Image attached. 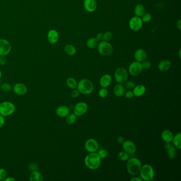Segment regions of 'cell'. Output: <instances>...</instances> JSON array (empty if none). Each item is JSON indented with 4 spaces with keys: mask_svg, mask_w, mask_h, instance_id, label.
Wrapping results in <instances>:
<instances>
[{
    "mask_svg": "<svg viewBox=\"0 0 181 181\" xmlns=\"http://www.w3.org/2000/svg\"><path fill=\"white\" fill-rule=\"evenodd\" d=\"M85 163L88 169L91 170H96L100 167L101 159L97 153H89L86 156Z\"/></svg>",
    "mask_w": 181,
    "mask_h": 181,
    "instance_id": "1",
    "label": "cell"
},
{
    "mask_svg": "<svg viewBox=\"0 0 181 181\" xmlns=\"http://www.w3.org/2000/svg\"><path fill=\"white\" fill-rule=\"evenodd\" d=\"M142 164L138 158L133 157L127 160L126 169L128 173L132 175H135L140 172Z\"/></svg>",
    "mask_w": 181,
    "mask_h": 181,
    "instance_id": "2",
    "label": "cell"
},
{
    "mask_svg": "<svg viewBox=\"0 0 181 181\" xmlns=\"http://www.w3.org/2000/svg\"><path fill=\"white\" fill-rule=\"evenodd\" d=\"M76 88L82 94L89 95L92 93L94 87L90 80L87 79H83L78 83Z\"/></svg>",
    "mask_w": 181,
    "mask_h": 181,
    "instance_id": "3",
    "label": "cell"
},
{
    "mask_svg": "<svg viewBox=\"0 0 181 181\" xmlns=\"http://www.w3.org/2000/svg\"><path fill=\"white\" fill-rule=\"evenodd\" d=\"M139 173L143 181H150L154 180V169L150 165L145 164L142 166Z\"/></svg>",
    "mask_w": 181,
    "mask_h": 181,
    "instance_id": "4",
    "label": "cell"
},
{
    "mask_svg": "<svg viewBox=\"0 0 181 181\" xmlns=\"http://www.w3.org/2000/svg\"><path fill=\"white\" fill-rule=\"evenodd\" d=\"M98 53L102 55L107 56L111 55L113 52V47L108 42L102 41L99 43L97 46Z\"/></svg>",
    "mask_w": 181,
    "mask_h": 181,
    "instance_id": "5",
    "label": "cell"
},
{
    "mask_svg": "<svg viewBox=\"0 0 181 181\" xmlns=\"http://www.w3.org/2000/svg\"><path fill=\"white\" fill-rule=\"evenodd\" d=\"M16 107L14 104L9 101H3L0 103V114L4 117L11 115L14 113Z\"/></svg>",
    "mask_w": 181,
    "mask_h": 181,
    "instance_id": "6",
    "label": "cell"
},
{
    "mask_svg": "<svg viewBox=\"0 0 181 181\" xmlns=\"http://www.w3.org/2000/svg\"><path fill=\"white\" fill-rule=\"evenodd\" d=\"M114 77L119 84H124L128 80V72L125 68L120 67L115 71Z\"/></svg>",
    "mask_w": 181,
    "mask_h": 181,
    "instance_id": "7",
    "label": "cell"
},
{
    "mask_svg": "<svg viewBox=\"0 0 181 181\" xmlns=\"http://www.w3.org/2000/svg\"><path fill=\"white\" fill-rule=\"evenodd\" d=\"M143 22L140 17H133L131 18L129 22L130 28L134 32H138L140 30L143 26Z\"/></svg>",
    "mask_w": 181,
    "mask_h": 181,
    "instance_id": "8",
    "label": "cell"
},
{
    "mask_svg": "<svg viewBox=\"0 0 181 181\" xmlns=\"http://www.w3.org/2000/svg\"><path fill=\"white\" fill-rule=\"evenodd\" d=\"M142 70L143 69L141 62L136 61L132 62L129 66V72L132 76H137L140 74Z\"/></svg>",
    "mask_w": 181,
    "mask_h": 181,
    "instance_id": "9",
    "label": "cell"
},
{
    "mask_svg": "<svg viewBox=\"0 0 181 181\" xmlns=\"http://www.w3.org/2000/svg\"><path fill=\"white\" fill-rule=\"evenodd\" d=\"M98 143L94 139H89L86 141L85 147L86 150L89 153H96L98 149Z\"/></svg>",
    "mask_w": 181,
    "mask_h": 181,
    "instance_id": "10",
    "label": "cell"
},
{
    "mask_svg": "<svg viewBox=\"0 0 181 181\" xmlns=\"http://www.w3.org/2000/svg\"><path fill=\"white\" fill-rule=\"evenodd\" d=\"M11 51V45L9 42L5 39H0V55L6 56Z\"/></svg>",
    "mask_w": 181,
    "mask_h": 181,
    "instance_id": "11",
    "label": "cell"
},
{
    "mask_svg": "<svg viewBox=\"0 0 181 181\" xmlns=\"http://www.w3.org/2000/svg\"><path fill=\"white\" fill-rule=\"evenodd\" d=\"M88 110V105L85 102H79L75 105L73 108V113L77 116L84 115Z\"/></svg>",
    "mask_w": 181,
    "mask_h": 181,
    "instance_id": "12",
    "label": "cell"
},
{
    "mask_svg": "<svg viewBox=\"0 0 181 181\" xmlns=\"http://www.w3.org/2000/svg\"><path fill=\"white\" fill-rule=\"evenodd\" d=\"M84 8L88 12H94L97 8V3L96 0H85Z\"/></svg>",
    "mask_w": 181,
    "mask_h": 181,
    "instance_id": "13",
    "label": "cell"
},
{
    "mask_svg": "<svg viewBox=\"0 0 181 181\" xmlns=\"http://www.w3.org/2000/svg\"><path fill=\"white\" fill-rule=\"evenodd\" d=\"M122 146L124 151L129 154H133L136 151L135 144L131 141H125V142L122 144Z\"/></svg>",
    "mask_w": 181,
    "mask_h": 181,
    "instance_id": "14",
    "label": "cell"
},
{
    "mask_svg": "<svg viewBox=\"0 0 181 181\" xmlns=\"http://www.w3.org/2000/svg\"><path fill=\"white\" fill-rule=\"evenodd\" d=\"M134 56L136 61L141 63L147 58V53L144 49L139 48L135 51Z\"/></svg>",
    "mask_w": 181,
    "mask_h": 181,
    "instance_id": "15",
    "label": "cell"
},
{
    "mask_svg": "<svg viewBox=\"0 0 181 181\" xmlns=\"http://www.w3.org/2000/svg\"><path fill=\"white\" fill-rule=\"evenodd\" d=\"M27 87L25 84L22 83H18L16 84L13 87V91L16 94L19 96L24 95L27 93Z\"/></svg>",
    "mask_w": 181,
    "mask_h": 181,
    "instance_id": "16",
    "label": "cell"
},
{
    "mask_svg": "<svg viewBox=\"0 0 181 181\" xmlns=\"http://www.w3.org/2000/svg\"><path fill=\"white\" fill-rule=\"evenodd\" d=\"M59 33L55 29H51L47 33V39L50 44L54 45L56 44L59 41Z\"/></svg>",
    "mask_w": 181,
    "mask_h": 181,
    "instance_id": "17",
    "label": "cell"
},
{
    "mask_svg": "<svg viewBox=\"0 0 181 181\" xmlns=\"http://www.w3.org/2000/svg\"><path fill=\"white\" fill-rule=\"evenodd\" d=\"M70 108L66 105H62L58 107L56 110L57 115L60 117H66L70 114Z\"/></svg>",
    "mask_w": 181,
    "mask_h": 181,
    "instance_id": "18",
    "label": "cell"
},
{
    "mask_svg": "<svg viewBox=\"0 0 181 181\" xmlns=\"http://www.w3.org/2000/svg\"><path fill=\"white\" fill-rule=\"evenodd\" d=\"M172 66V63L169 60H162L158 65V69L161 72L168 71Z\"/></svg>",
    "mask_w": 181,
    "mask_h": 181,
    "instance_id": "19",
    "label": "cell"
},
{
    "mask_svg": "<svg viewBox=\"0 0 181 181\" xmlns=\"http://www.w3.org/2000/svg\"><path fill=\"white\" fill-rule=\"evenodd\" d=\"M112 82V77L110 75L108 74L104 75L101 76L100 79V86L103 88H107L110 85Z\"/></svg>",
    "mask_w": 181,
    "mask_h": 181,
    "instance_id": "20",
    "label": "cell"
},
{
    "mask_svg": "<svg viewBox=\"0 0 181 181\" xmlns=\"http://www.w3.org/2000/svg\"><path fill=\"white\" fill-rule=\"evenodd\" d=\"M133 92L134 96L136 97H141L143 96L146 91V88L143 85H138L134 87Z\"/></svg>",
    "mask_w": 181,
    "mask_h": 181,
    "instance_id": "21",
    "label": "cell"
},
{
    "mask_svg": "<svg viewBox=\"0 0 181 181\" xmlns=\"http://www.w3.org/2000/svg\"><path fill=\"white\" fill-rule=\"evenodd\" d=\"M113 92L116 96L121 97L125 94V87L122 84H117L114 87Z\"/></svg>",
    "mask_w": 181,
    "mask_h": 181,
    "instance_id": "22",
    "label": "cell"
},
{
    "mask_svg": "<svg viewBox=\"0 0 181 181\" xmlns=\"http://www.w3.org/2000/svg\"><path fill=\"white\" fill-rule=\"evenodd\" d=\"M173 136L174 135H173L172 132L169 130H164L161 135L162 140L166 142H172Z\"/></svg>",
    "mask_w": 181,
    "mask_h": 181,
    "instance_id": "23",
    "label": "cell"
},
{
    "mask_svg": "<svg viewBox=\"0 0 181 181\" xmlns=\"http://www.w3.org/2000/svg\"><path fill=\"white\" fill-rule=\"evenodd\" d=\"M43 179L42 174L38 170L32 172L29 176V180L31 181H42Z\"/></svg>",
    "mask_w": 181,
    "mask_h": 181,
    "instance_id": "24",
    "label": "cell"
},
{
    "mask_svg": "<svg viewBox=\"0 0 181 181\" xmlns=\"http://www.w3.org/2000/svg\"><path fill=\"white\" fill-rule=\"evenodd\" d=\"M134 12L135 14V16L141 17L146 12L145 7L141 4H138L135 6L134 9Z\"/></svg>",
    "mask_w": 181,
    "mask_h": 181,
    "instance_id": "25",
    "label": "cell"
},
{
    "mask_svg": "<svg viewBox=\"0 0 181 181\" xmlns=\"http://www.w3.org/2000/svg\"><path fill=\"white\" fill-rule=\"evenodd\" d=\"M99 43V41H98L96 37H91L87 40L86 45L88 48L94 49L97 47Z\"/></svg>",
    "mask_w": 181,
    "mask_h": 181,
    "instance_id": "26",
    "label": "cell"
},
{
    "mask_svg": "<svg viewBox=\"0 0 181 181\" xmlns=\"http://www.w3.org/2000/svg\"><path fill=\"white\" fill-rule=\"evenodd\" d=\"M181 133L180 132L176 134L173 136L172 141L175 147L179 149H181Z\"/></svg>",
    "mask_w": 181,
    "mask_h": 181,
    "instance_id": "27",
    "label": "cell"
},
{
    "mask_svg": "<svg viewBox=\"0 0 181 181\" xmlns=\"http://www.w3.org/2000/svg\"><path fill=\"white\" fill-rule=\"evenodd\" d=\"M64 51L69 56H73L76 54V50L72 45L68 44L64 47Z\"/></svg>",
    "mask_w": 181,
    "mask_h": 181,
    "instance_id": "28",
    "label": "cell"
},
{
    "mask_svg": "<svg viewBox=\"0 0 181 181\" xmlns=\"http://www.w3.org/2000/svg\"><path fill=\"white\" fill-rule=\"evenodd\" d=\"M66 84L69 88L71 89H76L78 82L75 78L72 77H69L66 80Z\"/></svg>",
    "mask_w": 181,
    "mask_h": 181,
    "instance_id": "29",
    "label": "cell"
},
{
    "mask_svg": "<svg viewBox=\"0 0 181 181\" xmlns=\"http://www.w3.org/2000/svg\"><path fill=\"white\" fill-rule=\"evenodd\" d=\"M167 154L169 159H174L175 158L177 154L176 148L174 146H171L170 148L167 149Z\"/></svg>",
    "mask_w": 181,
    "mask_h": 181,
    "instance_id": "30",
    "label": "cell"
},
{
    "mask_svg": "<svg viewBox=\"0 0 181 181\" xmlns=\"http://www.w3.org/2000/svg\"><path fill=\"white\" fill-rule=\"evenodd\" d=\"M76 120V116L75 114H69L66 117V122L69 125H72L74 124Z\"/></svg>",
    "mask_w": 181,
    "mask_h": 181,
    "instance_id": "31",
    "label": "cell"
},
{
    "mask_svg": "<svg viewBox=\"0 0 181 181\" xmlns=\"http://www.w3.org/2000/svg\"><path fill=\"white\" fill-rule=\"evenodd\" d=\"M118 158L122 162H125L127 161L129 159V154L126 153L125 151H121L119 152L117 155Z\"/></svg>",
    "mask_w": 181,
    "mask_h": 181,
    "instance_id": "32",
    "label": "cell"
},
{
    "mask_svg": "<svg viewBox=\"0 0 181 181\" xmlns=\"http://www.w3.org/2000/svg\"><path fill=\"white\" fill-rule=\"evenodd\" d=\"M97 154L100 158V159L106 158L107 156V155H108L107 151L106 150L103 149V148H100V149H98L97 153Z\"/></svg>",
    "mask_w": 181,
    "mask_h": 181,
    "instance_id": "33",
    "label": "cell"
},
{
    "mask_svg": "<svg viewBox=\"0 0 181 181\" xmlns=\"http://www.w3.org/2000/svg\"><path fill=\"white\" fill-rule=\"evenodd\" d=\"M113 37V35L110 32H106L105 33L103 34V40L106 42H110L112 40Z\"/></svg>",
    "mask_w": 181,
    "mask_h": 181,
    "instance_id": "34",
    "label": "cell"
},
{
    "mask_svg": "<svg viewBox=\"0 0 181 181\" xmlns=\"http://www.w3.org/2000/svg\"><path fill=\"white\" fill-rule=\"evenodd\" d=\"M142 22L144 23H148L151 21L152 19V16L149 13H144V14L141 17Z\"/></svg>",
    "mask_w": 181,
    "mask_h": 181,
    "instance_id": "35",
    "label": "cell"
},
{
    "mask_svg": "<svg viewBox=\"0 0 181 181\" xmlns=\"http://www.w3.org/2000/svg\"><path fill=\"white\" fill-rule=\"evenodd\" d=\"M142 66V69L144 70L149 69L151 66V63L150 61L147 60V59L141 63Z\"/></svg>",
    "mask_w": 181,
    "mask_h": 181,
    "instance_id": "36",
    "label": "cell"
},
{
    "mask_svg": "<svg viewBox=\"0 0 181 181\" xmlns=\"http://www.w3.org/2000/svg\"><path fill=\"white\" fill-rule=\"evenodd\" d=\"M1 89L3 92H9L12 89V87L10 84L7 83H4L1 86Z\"/></svg>",
    "mask_w": 181,
    "mask_h": 181,
    "instance_id": "37",
    "label": "cell"
},
{
    "mask_svg": "<svg viewBox=\"0 0 181 181\" xmlns=\"http://www.w3.org/2000/svg\"><path fill=\"white\" fill-rule=\"evenodd\" d=\"M98 95L101 98L106 97L108 95V90L105 88H103L99 90Z\"/></svg>",
    "mask_w": 181,
    "mask_h": 181,
    "instance_id": "38",
    "label": "cell"
},
{
    "mask_svg": "<svg viewBox=\"0 0 181 181\" xmlns=\"http://www.w3.org/2000/svg\"><path fill=\"white\" fill-rule=\"evenodd\" d=\"M125 88H126V89H129V90H131L134 88V87H135V82L132 81H128L125 82Z\"/></svg>",
    "mask_w": 181,
    "mask_h": 181,
    "instance_id": "39",
    "label": "cell"
},
{
    "mask_svg": "<svg viewBox=\"0 0 181 181\" xmlns=\"http://www.w3.org/2000/svg\"><path fill=\"white\" fill-rule=\"evenodd\" d=\"M7 176V172L4 169H0V181H4Z\"/></svg>",
    "mask_w": 181,
    "mask_h": 181,
    "instance_id": "40",
    "label": "cell"
},
{
    "mask_svg": "<svg viewBox=\"0 0 181 181\" xmlns=\"http://www.w3.org/2000/svg\"><path fill=\"white\" fill-rule=\"evenodd\" d=\"M28 169L31 172L37 170L38 169V165L36 163H32L29 164Z\"/></svg>",
    "mask_w": 181,
    "mask_h": 181,
    "instance_id": "41",
    "label": "cell"
},
{
    "mask_svg": "<svg viewBox=\"0 0 181 181\" xmlns=\"http://www.w3.org/2000/svg\"><path fill=\"white\" fill-rule=\"evenodd\" d=\"M7 62V59L6 56L0 55V65L1 66H4Z\"/></svg>",
    "mask_w": 181,
    "mask_h": 181,
    "instance_id": "42",
    "label": "cell"
},
{
    "mask_svg": "<svg viewBox=\"0 0 181 181\" xmlns=\"http://www.w3.org/2000/svg\"><path fill=\"white\" fill-rule=\"evenodd\" d=\"M80 94V92L78 89H73V91L71 92V96L72 97L76 98L78 97Z\"/></svg>",
    "mask_w": 181,
    "mask_h": 181,
    "instance_id": "43",
    "label": "cell"
},
{
    "mask_svg": "<svg viewBox=\"0 0 181 181\" xmlns=\"http://www.w3.org/2000/svg\"><path fill=\"white\" fill-rule=\"evenodd\" d=\"M125 94V97L126 98H128V99H131L132 98H133V96H134V94H133V91H132L131 90L128 91Z\"/></svg>",
    "mask_w": 181,
    "mask_h": 181,
    "instance_id": "44",
    "label": "cell"
},
{
    "mask_svg": "<svg viewBox=\"0 0 181 181\" xmlns=\"http://www.w3.org/2000/svg\"><path fill=\"white\" fill-rule=\"evenodd\" d=\"M5 123V119L3 116L0 115V128H2Z\"/></svg>",
    "mask_w": 181,
    "mask_h": 181,
    "instance_id": "45",
    "label": "cell"
},
{
    "mask_svg": "<svg viewBox=\"0 0 181 181\" xmlns=\"http://www.w3.org/2000/svg\"><path fill=\"white\" fill-rule=\"evenodd\" d=\"M125 138L122 136H119L117 138V141L119 144H122L123 142H125Z\"/></svg>",
    "mask_w": 181,
    "mask_h": 181,
    "instance_id": "46",
    "label": "cell"
},
{
    "mask_svg": "<svg viewBox=\"0 0 181 181\" xmlns=\"http://www.w3.org/2000/svg\"><path fill=\"white\" fill-rule=\"evenodd\" d=\"M96 38L97 39L98 41H102L103 40V34L102 33H98V34L97 35L96 37Z\"/></svg>",
    "mask_w": 181,
    "mask_h": 181,
    "instance_id": "47",
    "label": "cell"
},
{
    "mask_svg": "<svg viewBox=\"0 0 181 181\" xmlns=\"http://www.w3.org/2000/svg\"><path fill=\"white\" fill-rule=\"evenodd\" d=\"M176 27H177V28L179 29V30H181V20L180 19L178 20L177 21V22H176Z\"/></svg>",
    "mask_w": 181,
    "mask_h": 181,
    "instance_id": "48",
    "label": "cell"
},
{
    "mask_svg": "<svg viewBox=\"0 0 181 181\" xmlns=\"http://www.w3.org/2000/svg\"><path fill=\"white\" fill-rule=\"evenodd\" d=\"M4 181H16V179H14V178H13V177H11V176H10V177H7V178H6L5 179H4Z\"/></svg>",
    "mask_w": 181,
    "mask_h": 181,
    "instance_id": "49",
    "label": "cell"
},
{
    "mask_svg": "<svg viewBox=\"0 0 181 181\" xmlns=\"http://www.w3.org/2000/svg\"><path fill=\"white\" fill-rule=\"evenodd\" d=\"M171 144H170V142H165V144H164V148L165 149H169V148H170L171 147Z\"/></svg>",
    "mask_w": 181,
    "mask_h": 181,
    "instance_id": "50",
    "label": "cell"
},
{
    "mask_svg": "<svg viewBox=\"0 0 181 181\" xmlns=\"http://www.w3.org/2000/svg\"><path fill=\"white\" fill-rule=\"evenodd\" d=\"M131 181H142V179L141 178H137V177H135V178H133L131 179Z\"/></svg>",
    "mask_w": 181,
    "mask_h": 181,
    "instance_id": "51",
    "label": "cell"
},
{
    "mask_svg": "<svg viewBox=\"0 0 181 181\" xmlns=\"http://www.w3.org/2000/svg\"><path fill=\"white\" fill-rule=\"evenodd\" d=\"M181 50H179V58H180V59H181Z\"/></svg>",
    "mask_w": 181,
    "mask_h": 181,
    "instance_id": "52",
    "label": "cell"
},
{
    "mask_svg": "<svg viewBox=\"0 0 181 181\" xmlns=\"http://www.w3.org/2000/svg\"><path fill=\"white\" fill-rule=\"evenodd\" d=\"M1 76H2V72H1V71L0 70V78H1Z\"/></svg>",
    "mask_w": 181,
    "mask_h": 181,
    "instance_id": "53",
    "label": "cell"
}]
</instances>
